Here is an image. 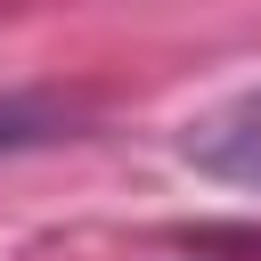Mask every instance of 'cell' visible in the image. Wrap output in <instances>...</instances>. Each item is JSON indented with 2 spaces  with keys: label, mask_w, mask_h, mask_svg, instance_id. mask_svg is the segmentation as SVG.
<instances>
[{
  "label": "cell",
  "mask_w": 261,
  "mask_h": 261,
  "mask_svg": "<svg viewBox=\"0 0 261 261\" xmlns=\"http://www.w3.org/2000/svg\"><path fill=\"white\" fill-rule=\"evenodd\" d=\"M179 155L220 188H261V82L220 98V106H204L179 130Z\"/></svg>",
  "instance_id": "cell-1"
},
{
  "label": "cell",
  "mask_w": 261,
  "mask_h": 261,
  "mask_svg": "<svg viewBox=\"0 0 261 261\" xmlns=\"http://www.w3.org/2000/svg\"><path fill=\"white\" fill-rule=\"evenodd\" d=\"M65 130H73V106H65L57 90H8V98H0V155L49 147V139H65Z\"/></svg>",
  "instance_id": "cell-2"
}]
</instances>
